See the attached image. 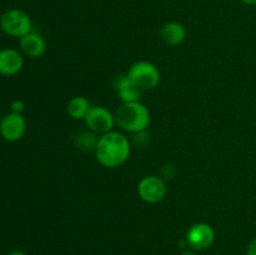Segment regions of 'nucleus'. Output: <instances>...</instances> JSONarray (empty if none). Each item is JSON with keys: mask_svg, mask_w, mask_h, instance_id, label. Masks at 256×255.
<instances>
[{"mask_svg": "<svg viewBox=\"0 0 256 255\" xmlns=\"http://www.w3.org/2000/svg\"><path fill=\"white\" fill-rule=\"evenodd\" d=\"M132 152L130 142L125 135L110 132L102 135L95 149L96 160L105 168H118L128 162Z\"/></svg>", "mask_w": 256, "mask_h": 255, "instance_id": "nucleus-1", "label": "nucleus"}, {"mask_svg": "<svg viewBox=\"0 0 256 255\" xmlns=\"http://www.w3.org/2000/svg\"><path fill=\"white\" fill-rule=\"evenodd\" d=\"M152 118L149 110L140 102H122L115 112V122L128 132H146Z\"/></svg>", "mask_w": 256, "mask_h": 255, "instance_id": "nucleus-2", "label": "nucleus"}, {"mask_svg": "<svg viewBox=\"0 0 256 255\" xmlns=\"http://www.w3.org/2000/svg\"><path fill=\"white\" fill-rule=\"evenodd\" d=\"M0 29L9 36L22 39L32 32V22L22 10L9 9L0 16Z\"/></svg>", "mask_w": 256, "mask_h": 255, "instance_id": "nucleus-3", "label": "nucleus"}, {"mask_svg": "<svg viewBox=\"0 0 256 255\" xmlns=\"http://www.w3.org/2000/svg\"><path fill=\"white\" fill-rule=\"evenodd\" d=\"M128 76L142 90H152L159 85L162 75L152 62H138L132 65Z\"/></svg>", "mask_w": 256, "mask_h": 255, "instance_id": "nucleus-4", "label": "nucleus"}, {"mask_svg": "<svg viewBox=\"0 0 256 255\" xmlns=\"http://www.w3.org/2000/svg\"><path fill=\"white\" fill-rule=\"evenodd\" d=\"M138 192L142 202L148 204H158L166 196L168 188L164 179L159 176H145L138 185Z\"/></svg>", "mask_w": 256, "mask_h": 255, "instance_id": "nucleus-5", "label": "nucleus"}, {"mask_svg": "<svg viewBox=\"0 0 256 255\" xmlns=\"http://www.w3.org/2000/svg\"><path fill=\"white\" fill-rule=\"evenodd\" d=\"M85 124L95 134H106L112 132L115 122V115L102 106H92L85 116Z\"/></svg>", "mask_w": 256, "mask_h": 255, "instance_id": "nucleus-6", "label": "nucleus"}, {"mask_svg": "<svg viewBox=\"0 0 256 255\" xmlns=\"http://www.w3.org/2000/svg\"><path fill=\"white\" fill-rule=\"evenodd\" d=\"M186 242L192 250H195V252H202V250L209 249L215 242L214 229L204 222L195 224L188 232Z\"/></svg>", "mask_w": 256, "mask_h": 255, "instance_id": "nucleus-7", "label": "nucleus"}, {"mask_svg": "<svg viewBox=\"0 0 256 255\" xmlns=\"http://www.w3.org/2000/svg\"><path fill=\"white\" fill-rule=\"evenodd\" d=\"M26 132V122L22 114L10 112L2 119L0 134L2 139L9 142H16L22 139Z\"/></svg>", "mask_w": 256, "mask_h": 255, "instance_id": "nucleus-8", "label": "nucleus"}, {"mask_svg": "<svg viewBox=\"0 0 256 255\" xmlns=\"http://www.w3.org/2000/svg\"><path fill=\"white\" fill-rule=\"evenodd\" d=\"M24 66V58L15 49L0 50V75L12 76L22 72Z\"/></svg>", "mask_w": 256, "mask_h": 255, "instance_id": "nucleus-9", "label": "nucleus"}, {"mask_svg": "<svg viewBox=\"0 0 256 255\" xmlns=\"http://www.w3.org/2000/svg\"><path fill=\"white\" fill-rule=\"evenodd\" d=\"M115 90L122 102H139L144 92L128 75H122L115 80Z\"/></svg>", "mask_w": 256, "mask_h": 255, "instance_id": "nucleus-10", "label": "nucleus"}, {"mask_svg": "<svg viewBox=\"0 0 256 255\" xmlns=\"http://www.w3.org/2000/svg\"><path fill=\"white\" fill-rule=\"evenodd\" d=\"M20 49L26 56L36 59L42 56L46 52V42L38 32H29L20 39Z\"/></svg>", "mask_w": 256, "mask_h": 255, "instance_id": "nucleus-11", "label": "nucleus"}, {"mask_svg": "<svg viewBox=\"0 0 256 255\" xmlns=\"http://www.w3.org/2000/svg\"><path fill=\"white\" fill-rule=\"evenodd\" d=\"M160 36L165 44L170 45V46H176L186 39V29L180 22H170L162 28Z\"/></svg>", "mask_w": 256, "mask_h": 255, "instance_id": "nucleus-12", "label": "nucleus"}, {"mask_svg": "<svg viewBox=\"0 0 256 255\" xmlns=\"http://www.w3.org/2000/svg\"><path fill=\"white\" fill-rule=\"evenodd\" d=\"M90 102L84 96H76L72 98L68 105V112L70 116L75 120L85 119L88 112L90 110Z\"/></svg>", "mask_w": 256, "mask_h": 255, "instance_id": "nucleus-13", "label": "nucleus"}, {"mask_svg": "<svg viewBox=\"0 0 256 255\" xmlns=\"http://www.w3.org/2000/svg\"><path fill=\"white\" fill-rule=\"evenodd\" d=\"M98 142H99V139L96 138L95 132H82L76 136V145L82 150H85V152L96 149Z\"/></svg>", "mask_w": 256, "mask_h": 255, "instance_id": "nucleus-14", "label": "nucleus"}, {"mask_svg": "<svg viewBox=\"0 0 256 255\" xmlns=\"http://www.w3.org/2000/svg\"><path fill=\"white\" fill-rule=\"evenodd\" d=\"M175 172H176V169H175L174 165H172V164H166L162 170V178H164V179H168V180L172 179L175 175Z\"/></svg>", "mask_w": 256, "mask_h": 255, "instance_id": "nucleus-15", "label": "nucleus"}, {"mask_svg": "<svg viewBox=\"0 0 256 255\" xmlns=\"http://www.w3.org/2000/svg\"><path fill=\"white\" fill-rule=\"evenodd\" d=\"M25 110V104L22 100H15L12 102V112L15 114H22Z\"/></svg>", "mask_w": 256, "mask_h": 255, "instance_id": "nucleus-16", "label": "nucleus"}, {"mask_svg": "<svg viewBox=\"0 0 256 255\" xmlns=\"http://www.w3.org/2000/svg\"><path fill=\"white\" fill-rule=\"evenodd\" d=\"M248 255H256V239L252 240L248 246Z\"/></svg>", "mask_w": 256, "mask_h": 255, "instance_id": "nucleus-17", "label": "nucleus"}, {"mask_svg": "<svg viewBox=\"0 0 256 255\" xmlns=\"http://www.w3.org/2000/svg\"><path fill=\"white\" fill-rule=\"evenodd\" d=\"M245 5H249V6H255L256 0H242Z\"/></svg>", "mask_w": 256, "mask_h": 255, "instance_id": "nucleus-18", "label": "nucleus"}, {"mask_svg": "<svg viewBox=\"0 0 256 255\" xmlns=\"http://www.w3.org/2000/svg\"><path fill=\"white\" fill-rule=\"evenodd\" d=\"M182 255H198V252L195 250H186V252H182Z\"/></svg>", "mask_w": 256, "mask_h": 255, "instance_id": "nucleus-19", "label": "nucleus"}, {"mask_svg": "<svg viewBox=\"0 0 256 255\" xmlns=\"http://www.w3.org/2000/svg\"><path fill=\"white\" fill-rule=\"evenodd\" d=\"M9 255H26V254H25V252H19V250H16V252H10Z\"/></svg>", "mask_w": 256, "mask_h": 255, "instance_id": "nucleus-20", "label": "nucleus"}, {"mask_svg": "<svg viewBox=\"0 0 256 255\" xmlns=\"http://www.w3.org/2000/svg\"><path fill=\"white\" fill-rule=\"evenodd\" d=\"M2 114H0V124H2Z\"/></svg>", "mask_w": 256, "mask_h": 255, "instance_id": "nucleus-21", "label": "nucleus"}]
</instances>
